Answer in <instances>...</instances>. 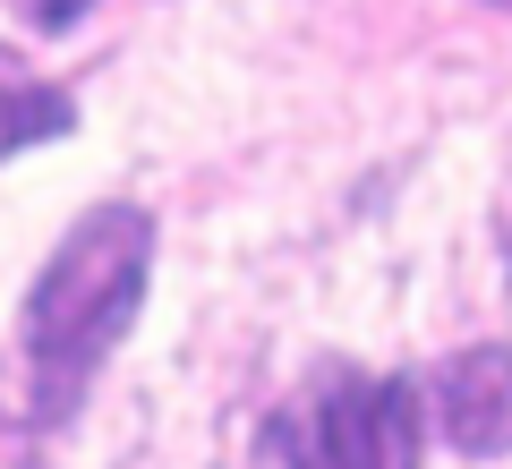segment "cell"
<instances>
[{
  "instance_id": "obj_1",
  "label": "cell",
  "mask_w": 512,
  "mask_h": 469,
  "mask_svg": "<svg viewBox=\"0 0 512 469\" xmlns=\"http://www.w3.org/2000/svg\"><path fill=\"white\" fill-rule=\"evenodd\" d=\"M146 273H154V214L94 205V214L69 222V239L52 248V265L26 290V376H35L43 427H60L77 410V393L111 359V342L137 325Z\"/></svg>"
},
{
  "instance_id": "obj_2",
  "label": "cell",
  "mask_w": 512,
  "mask_h": 469,
  "mask_svg": "<svg viewBox=\"0 0 512 469\" xmlns=\"http://www.w3.org/2000/svg\"><path fill=\"white\" fill-rule=\"evenodd\" d=\"M427 418L402 376L316 367L256 435V469H419Z\"/></svg>"
},
{
  "instance_id": "obj_3",
  "label": "cell",
  "mask_w": 512,
  "mask_h": 469,
  "mask_svg": "<svg viewBox=\"0 0 512 469\" xmlns=\"http://www.w3.org/2000/svg\"><path fill=\"white\" fill-rule=\"evenodd\" d=\"M436 435L453 452H504L512 444V350L478 342V350H453L436 376Z\"/></svg>"
},
{
  "instance_id": "obj_4",
  "label": "cell",
  "mask_w": 512,
  "mask_h": 469,
  "mask_svg": "<svg viewBox=\"0 0 512 469\" xmlns=\"http://www.w3.org/2000/svg\"><path fill=\"white\" fill-rule=\"evenodd\" d=\"M77 128V103L60 86H43V77H26L18 60L0 52V163L9 154H26V145H43V137H69Z\"/></svg>"
}]
</instances>
